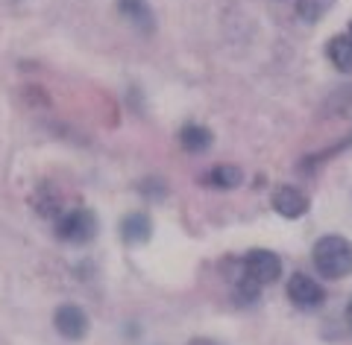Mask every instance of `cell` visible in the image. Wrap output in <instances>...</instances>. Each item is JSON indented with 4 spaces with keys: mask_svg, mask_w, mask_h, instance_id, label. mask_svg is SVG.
Instances as JSON below:
<instances>
[{
    "mask_svg": "<svg viewBox=\"0 0 352 345\" xmlns=\"http://www.w3.org/2000/svg\"><path fill=\"white\" fill-rule=\"evenodd\" d=\"M311 261L323 278L338 281V278L352 272V243L340 235H326L314 243Z\"/></svg>",
    "mask_w": 352,
    "mask_h": 345,
    "instance_id": "6da1fadb",
    "label": "cell"
},
{
    "mask_svg": "<svg viewBox=\"0 0 352 345\" xmlns=\"http://www.w3.org/2000/svg\"><path fill=\"white\" fill-rule=\"evenodd\" d=\"M97 231H100V222L88 208H74L56 219V237L65 243H91Z\"/></svg>",
    "mask_w": 352,
    "mask_h": 345,
    "instance_id": "7a4b0ae2",
    "label": "cell"
},
{
    "mask_svg": "<svg viewBox=\"0 0 352 345\" xmlns=\"http://www.w3.org/2000/svg\"><path fill=\"white\" fill-rule=\"evenodd\" d=\"M241 266H244V278H250V281L258 284V287L279 281V275H282L279 254L270 252V249H252Z\"/></svg>",
    "mask_w": 352,
    "mask_h": 345,
    "instance_id": "3957f363",
    "label": "cell"
},
{
    "mask_svg": "<svg viewBox=\"0 0 352 345\" xmlns=\"http://www.w3.org/2000/svg\"><path fill=\"white\" fill-rule=\"evenodd\" d=\"M288 298H291L296 307L314 310V307H320V305L326 302V293H323V287L317 284L311 275L294 272V275H291V281H288Z\"/></svg>",
    "mask_w": 352,
    "mask_h": 345,
    "instance_id": "277c9868",
    "label": "cell"
},
{
    "mask_svg": "<svg viewBox=\"0 0 352 345\" xmlns=\"http://www.w3.org/2000/svg\"><path fill=\"white\" fill-rule=\"evenodd\" d=\"M53 325L65 340H82L88 333V313L80 305H59L53 313Z\"/></svg>",
    "mask_w": 352,
    "mask_h": 345,
    "instance_id": "5b68a950",
    "label": "cell"
},
{
    "mask_svg": "<svg viewBox=\"0 0 352 345\" xmlns=\"http://www.w3.org/2000/svg\"><path fill=\"white\" fill-rule=\"evenodd\" d=\"M273 208H276V214L288 217V219H296V217H302L308 211V199H305V193L300 191V187L282 185L279 191L273 193Z\"/></svg>",
    "mask_w": 352,
    "mask_h": 345,
    "instance_id": "8992f818",
    "label": "cell"
},
{
    "mask_svg": "<svg viewBox=\"0 0 352 345\" xmlns=\"http://www.w3.org/2000/svg\"><path fill=\"white\" fill-rule=\"evenodd\" d=\"M118 12L141 32L156 29V18H153V9H150L147 0H118Z\"/></svg>",
    "mask_w": 352,
    "mask_h": 345,
    "instance_id": "52a82bcc",
    "label": "cell"
},
{
    "mask_svg": "<svg viewBox=\"0 0 352 345\" xmlns=\"http://www.w3.org/2000/svg\"><path fill=\"white\" fill-rule=\"evenodd\" d=\"M153 235V222L147 214H129L124 217V222H120V237H124V243H129V246H141V243H147Z\"/></svg>",
    "mask_w": 352,
    "mask_h": 345,
    "instance_id": "ba28073f",
    "label": "cell"
},
{
    "mask_svg": "<svg viewBox=\"0 0 352 345\" xmlns=\"http://www.w3.org/2000/svg\"><path fill=\"white\" fill-rule=\"evenodd\" d=\"M326 56L340 73H352V36H335L329 41Z\"/></svg>",
    "mask_w": 352,
    "mask_h": 345,
    "instance_id": "9c48e42d",
    "label": "cell"
},
{
    "mask_svg": "<svg viewBox=\"0 0 352 345\" xmlns=\"http://www.w3.org/2000/svg\"><path fill=\"white\" fill-rule=\"evenodd\" d=\"M179 143H182V150L200 155V152H206V150L214 143V135H212V132H208L206 126L188 123V126H182V132H179Z\"/></svg>",
    "mask_w": 352,
    "mask_h": 345,
    "instance_id": "30bf717a",
    "label": "cell"
},
{
    "mask_svg": "<svg viewBox=\"0 0 352 345\" xmlns=\"http://www.w3.org/2000/svg\"><path fill=\"white\" fill-rule=\"evenodd\" d=\"M206 182L212 187H223V191H229V187L241 185V170H238V167H232V164H220V167H214V170L206 176Z\"/></svg>",
    "mask_w": 352,
    "mask_h": 345,
    "instance_id": "8fae6325",
    "label": "cell"
},
{
    "mask_svg": "<svg viewBox=\"0 0 352 345\" xmlns=\"http://www.w3.org/2000/svg\"><path fill=\"white\" fill-rule=\"evenodd\" d=\"M332 6H335V0H296V12L308 24H317Z\"/></svg>",
    "mask_w": 352,
    "mask_h": 345,
    "instance_id": "7c38bea8",
    "label": "cell"
},
{
    "mask_svg": "<svg viewBox=\"0 0 352 345\" xmlns=\"http://www.w3.org/2000/svg\"><path fill=\"white\" fill-rule=\"evenodd\" d=\"M188 345H217L214 340H206V337H197V340H191Z\"/></svg>",
    "mask_w": 352,
    "mask_h": 345,
    "instance_id": "4fadbf2b",
    "label": "cell"
},
{
    "mask_svg": "<svg viewBox=\"0 0 352 345\" xmlns=\"http://www.w3.org/2000/svg\"><path fill=\"white\" fill-rule=\"evenodd\" d=\"M346 325H349V331H352V302H349V307H346Z\"/></svg>",
    "mask_w": 352,
    "mask_h": 345,
    "instance_id": "5bb4252c",
    "label": "cell"
},
{
    "mask_svg": "<svg viewBox=\"0 0 352 345\" xmlns=\"http://www.w3.org/2000/svg\"><path fill=\"white\" fill-rule=\"evenodd\" d=\"M349 36H352V24H349Z\"/></svg>",
    "mask_w": 352,
    "mask_h": 345,
    "instance_id": "9a60e30c",
    "label": "cell"
}]
</instances>
